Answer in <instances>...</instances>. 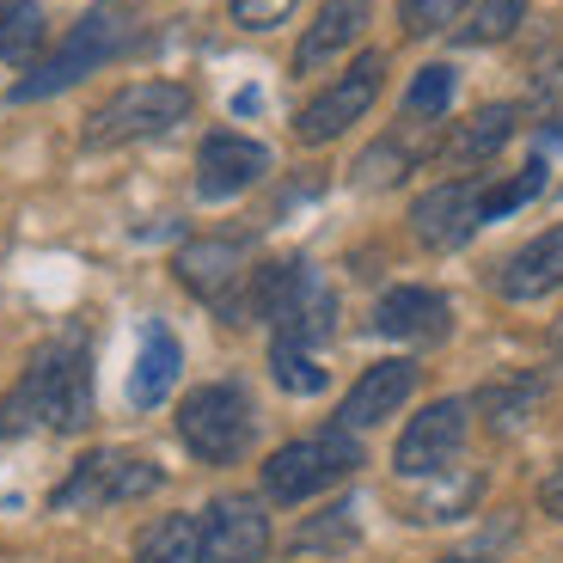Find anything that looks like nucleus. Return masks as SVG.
<instances>
[{"label": "nucleus", "instance_id": "19", "mask_svg": "<svg viewBox=\"0 0 563 563\" xmlns=\"http://www.w3.org/2000/svg\"><path fill=\"white\" fill-rule=\"evenodd\" d=\"M545 393H551L545 374H508V380H496V386L478 393V410H484V422H490L496 435H515V429H527V422L539 417Z\"/></svg>", "mask_w": 563, "mask_h": 563}, {"label": "nucleus", "instance_id": "20", "mask_svg": "<svg viewBox=\"0 0 563 563\" xmlns=\"http://www.w3.org/2000/svg\"><path fill=\"white\" fill-rule=\"evenodd\" d=\"M515 123H521V104H484V111H472L448 141H441V154H448L453 166H478V159H490L496 147L515 135Z\"/></svg>", "mask_w": 563, "mask_h": 563}, {"label": "nucleus", "instance_id": "24", "mask_svg": "<svg viewBox=\"0 0 563 563\" xmlns=\"http://www.w3.org/2000/svg\"><path fill=\"white\" fill-rule=\"evenodd\" d=\"M269 374H276L282 393H295V398H312L324 393V367L312 362V350H300V343H269Z\"/></svg>", "mask_w": 563, "mask_h": 563}, {"label": "nucleus", "instance_id": "26", "mask_svg": "<svg viewBox=\"0 0 563 563\" xmlns=\"http://www.w3.org/2000/svg\"><path fill=\"white\" fill-rule=\"evenodd\" d=\"M343 545H355V503L324 508L295 533V551H343Z\"/></svg>", "mask_w": 563, "mask_h": 563}, {"label": "nucleus", "instance_id": "21", "mask_svg": "<svg viewBox=\"0 0 563 563\" xmlns=\"http://www.w3.org/2000/svg\"><path fill=\"white\" fill-rule=\"evenodd\" d=\"M197 558H202L197 515H159L135 539V563H197Z\"/></svg>", "mask_w": 563, "mask_h": 563}, {"label": "nucleus", "instance_id": "7", "mask_svg": "<svg viewBox=\"0 0 563 563\" xmlns=\"http://www.w3.org/2000/svg\"><path fill=\"white\" fill-rule=\"evenodd\" d=\"M159 484H166V472H159L154 460L123 453V448H99V453H86L68 478H62V490L49 496V508H56V515L117 508V503H141V496H154Z\"/></svg>", "mask_w": 563, "mask_h": 563}, {"label": "nucleus", "instance_id": "17", "mask_svg": "<svg viewBox=\"0 0 563 563\" xmlns=\"http://www.w3.org/2000/svg\"><path fill=\"white\" fill-rule=\"evenodd\" d=\"M178 367H184V350L178 338H172L166 324H147L141 331V350H135V367H129V405L135 410H154L166 405V393L178 386Z\"/></svg>", "mask_w": 563, "mask_h": 563}, {"label": "nucleus", "instance_id": "30", "mask_svg": "<svg viewBox=\"0 0 563 563\" xmlns=\"http://www.w3.org/2000/svg\"><path fill=\"white\" fill-rule=\"evenodd\" d=\"M465 0H398V25L410 31V37H435L441 25H453L460 19Z\"/></svg>", "mask_w": 563, "mask_h": 563}, {"label": "nucleus", "instance_id": "23", "mask_svg": "<svg viewBox=\"0 0 563 563\" xmlns=\"http://www.w3.org/2000/svg\"><path fill=\"white\" fill-rule=\"evenodd\" d=\"M484 496V478L478 472H435V484L410 503V521H453V515H472V503Z\"/></svg>", "mask_w": 563, "mask_h": 563}, {"label": "nucleus", "instance_id": "13", "mask_svg": "<svg viewBox=\"0 0 563 563\" xmlns=\"http://www.w3.org/2000/svg\"><path fill=\"white\" fill-rule=\"evenodd\" d=\"M269 172V147L264 141H245V135H209L197 154V197L202 202H227L240 197V190H252L257 178Z\"/></svg>", "mask_w": 563, "mask_h": 563}, {"label": "nucleus", "instance_id": "22", "mask_svg": "<svg viewBox=\"0 0 563 563\" xmlns=\"http://www.w3.org/2000/svg\"><path fill=\"white\" fill-rule=\"evenodd\" d=\"M49 37L43 25V7L37 0H0V62H13V68H31Z\"/></svg>", "mask_w": 563, "mask_h": 563}, {"label": "nucleus", "instance_id": "35", "mask_svg": "<svg viewBox=\"0 0 563 563\" xmlns=\"http://www.w3.org/2000/svg\"><path fill=\"white\" fill-rule=\"evenodd\" d=\"M558 135H563V123H558Z\"/></svg>", "mask_w": 563, "mask_h": 563}, {"label": "nucleus", "instance_id": "27", "mask_svg": "<svg viewBox=\"0 0 563 563\" xmlns=\"http://www.w3.org/2000/svg\"><path fill=\"white\" fill-rule=\"evenodd\" d=\"M521 13H527V0H478L472 19L460 25V43H503L508 31L521 25Z\"/></svg>", "mask_w": 563, "mask_h": 563}, {"label": "nucleus", "instance_id": "32", "mask_svg": "<svg viewBox=\"0 0 563 563\" xmlns=\"http://www.w3.org/2000/svg\"><path fill=\"white\" fill-rule=\"evenodd\" d=\"M558 92H563V49H551L545 62H533V99L551 104Z\"/></svg>", "mask_w": 563, "mask_h": 563}, {"label": "nucleus", "instance_id": "10", "mask_svg": "<svg viewBox=\"0 0 563 563\" xmlns=\"http://www.w3.org/2000/svg\"><path fill=\"white\" fill-rule=\"evenodd\" d=\"M478 227H484V178H448L435 190H422L417 209H410V233L429 252H460Z\"/></svg>", "mask_w": 563, "mask_h": 563}, {"label": "nucleus", "instance_id": "8", "mask_svg": "<svg viewBox=\"0 0 563 563\" xmlns=\"http://www.w3.org/2000/svg\"><path fill=\"white\" fill-rule=\"evenodd\" d=\"M178 435L202 465H233L252 448V398H245V386L233 380L197 386L178 405Z\"/></svg>", "mask_w": 563, "mask_h": 563}, {"label": "nucleus", "instance_id": "25", "mask_svg": "<svg viewBox=\"0 0 563 563\" xmlns=\"http://www.w3.org/2000/svg\"><path fill=\"white\" fill-rule=\"evenodd\" d=\"M448 104H453V68H422L417 80H410V92H405V123H441L448 117Z\"/></svg>", "mask_w": 563, "mask_h": 563}, {"label": "nucleus", "instance_id": "33", "mask_svg": "<svg viewBox=\"0 0 563 563\" xmlns=\"http://www.w3.org/2000/svg\"><path fill=\"white\" fill-rule=\"evenodd\" d=\"M539 508H545L551 521H563V460L545 472V484H539Z\"/></svg>", "mask_w": 563, "mask_h": 563}, {"label": "nucleus", "instance_id": "5", "mask_svg": "<svg viewBox=\"0 0 563 563\" xmlns=\"http://www.w3.org/2000/svg\"><path fill=\"white\" fill-rule=\"evenodd\" d=\"M190 86L184 80H135L86 117V147H129V141L166 135L190 117Z\"/></svg>", "mask_w": 563, "mask_h": 563}, {"label": "nucleus", "instance_id": "1", "mask_svg": "<svg viewBox=\"0 0 563 563\" xmlns=\"http://www.w3.org/2000/svg\"><path fill=\"white\" fill-rule=\"evenodd\" d=\"M86 422H92V362H86L80 338L37 350L19 386L0 398V435H31V429L80 435Z\"/></svg>", "mask_w": 563, "mask_h": 563}, {"label": "nucleus", "instance_id": "16", "mask_svg": "<svg viewBox=\"0 0 563 563\" xmlns=\"http://www.w3.org/2000/svg\"><path fill=\"white\" fill-rule=\"evenodd\" d=\"M367 13H374V0H324L319 13H312L307 37H300V49H295V68L312 74V68H324L331 56H343V49L362 37Z\"/></svg>", "mask_w": 563, "mask_h": 563}, {"label": "nucleus", "instance_id": "2", "mask_svg": "<svg viewBox=\"0 0 563 563\" xmlns=\"http://www.w3.org/2000/svg\"><path fill=\"white\" fill-rule=\"evenodd\" d=\"M129 43H135V7H129V0H99V7L62 37L56 56H43L37 68L13 86V99L37 104V99H49V92H68L74 80H86V74H99L104 62H117Z\"/></svg>", "mask_w": 563, "mask_h": 563}, {"label": "nucleus", "instance_id": "6", "mask_svg": "<svg viewBox=\"0 0 563 563\" xmlns=\"http://www.w3.org/2000/svg\"><path fill=\"white\" fill-rule=\"evenodd\" d=\"M178 282L202 307H214L227 324H245L252 319V282H257V264H252V245L245 240H190L178 257H172Z\"/></svg>", "mask_w": 563, "mask_h": 563}, {"label": "nucleus", "instance_id": "11", "mask_svg": "<svg viewBox=\"0 0 563 563\" xmlns=\"http://www.w3.org/2000/svg\"><path fill=\"white\" fill-rule=\"evenodd\" d=\"M197 527H202L197 563H264L269 558V515L257 496H214Z\"/></svg>", "mask_w": 563, "mask_h": 563}, {"label": "nucleus", "instance_id": "31", "mask_svg": "<svg viewBox=\"0 0 563 563\" xmlns=\"http://www.w3.org/2000/svg\"><path fill=\"white\" fill-rule=\"evenodd\" d=\"M233 7V25H245V31H276L282 19L295 13V0H227Z\"/></svg>", "mask_w": 563, "mask_h": 563}, {"label": "nucleus", "instance_id": "14", "mask_svg": "<svg viewBox=\"0 0 563 563\" xmlns=\"http://www.w3.org/2000/svg\"><path fill=\"white\" fill-rule=\"evenodd\" d=\"M417 393V362H374L362 367V380L350 386V398H343L338 410V429H374V422H386L393 410H405V398Z\"/></svg>", "mask_w": 563, "mask_h": 563}, {"label": "nucleus", "instance_id": "28", "mask_svg": "<svg viewBox=\"0 0 563 563\" xmlns=\"http://www.w3.org/2000/svg\"><path fill=\"white\" fill-rule=\"evenodd\" d=\"M515 539H521V521H515V515H503V521H484L478 533L465 539V545H453L441 563H496L508 545H515Z\"/></svg>", "mask_w": 563, "mask_h": 563}, {"label": "nucleus", "instance_id": "34", "mask_svg": "<svg viewBox=\"0 0 563 563\" xmlns=\"http://www.w3.org/2000/svg\"><path fill=\"white\" fill-rule=\"evenodd\" d=\"M558 355H563V331H558Z\"/></svg>", "mask_w": 563, "mask_h": 563}, {"label": "nucleus", "instance_id": "12", "mask_svg": "<svg viewBox=\"0 0 563 563\" xmlns=\"http://www.w3.org/2000/svg\"><path fill=\"white\" fill-rule=\"evenodd\" d=\"M465 417H472V405H460V398H441L422 417H410V429L398 435V453H393L398 472L405 478H435V472H448L465 448V429H472Z\"/></svg>", "mask_w": 563, "mask_h": 563}, {"label": "nucleus", "instance_id": "9", "mask_svg": "<svg viewBox=\"0 0 563 563\" xmlns=\"http://www.w3.org/2000/svg\"><path fill=\"white\" fill-rule=\"evenodd\" d=\"M380 74H386V56H362L350 74H343V80H331L319 99L295 117V135L307 141V147L338 141L350 123H362V117H367V104L380 99Z\"/></svg>", "mask_w": 563, "mask_h": 563}, {"label": "nucleus", "instance_id": "18", "mask_svg": "<svg viewBox=\"0 0 563 563\" xmlns=\"http://www.w3.org/2000/svg\"><path fill=\"white\" fill-rule=\"evenodd\" d=\"M496 288H503L508 300H545L551 288H563V227L539 233L533 245H521V252L508 257Z\"/></svg>", "mask_w": 563, "mask_h": 563}, {"label": "nucleus", "instance_id": "3", "mask_svg": "<svg viewBox=\"0 0 563 563\" xmlns=\"http://www.w3.org/2000/svg\"><path fill=\"white\" fill-rule=\"evenodd\" d=\"M252 312L276 324L282 343H300V350H312V343L331 338L338 295H331V282H324L312 264L288 257V264H264V269H257V282H252Z\"/></svg>", "mask_w": 563, "mask_h": 563}, {"label": "nucleus", "instance_id": "15", "mask_svg": "<svg viewBox=\"0 0 563 563\" xmlns=\"http://www.w3.org/2000/svg\"><path fill=\"white\" fill-rule=\"evenodd\" d=\"M448 300L435 295V288H393V295H380V307H374V331L380 338H398V343H441L448 338Z\"/></svg>", "mask_w": 563, "mask_h": 563}, {"label": "nucleus", "instance_id": "29", "mask_svg": "<svg viewBox=\"0 0 563 563\" xmlns=\"http://www.w3.org/2000/svg\"><path fill=\"white\" fill-rule=\"evenodd\" d=\"M539 184H545V166H521L515 178H503V184H484V221H503V214H515L527 197H539Z\"/></svg>", "mask_w": 563, "mask_h": 563}, {"label": "nucleus", "instance_id": "4", "mask_svg": "<svg viewBox=\"0 0 563 563\" xmlns=\"http://www.w3.org/2000/svg\"><path fill=\"white\" fill-rule=\"evenodd\" d=\"M355 465H362V441L350 429H319V435H300L264 460V496L269 503H307V496L343 484Z\"/></svg>", "mask_w": 563, "mask_h": 563}]
</instances>
